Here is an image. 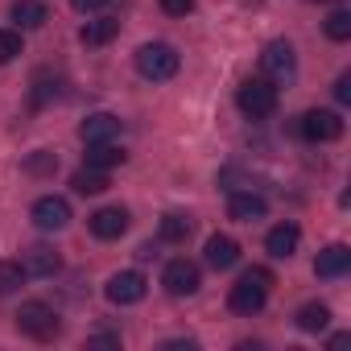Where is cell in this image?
Masks as SVG:
<instances>
[{"label":"cell","instance_id":"obj_22","mask_svg":"<svg viewBox=\"0 0 351 351\" xmlns=\"http://www.w3.org/2000/svg\"><path fill=\"white\" fill-rule=\"evenodd\" d=\"M157 236H161L165 244H186V236H191V219H186V215H165L161 228H157Z\"/></svg>","mask_w":351,"mask_h":351},{"label":"cell","instance_id":"obj_9","mask_svg":"<svg viewBox=\"0 0 351 351\" xmlns=\"http://www.w3.org/2000/svg\"><path fill=\"white\" fill-rule=\"evenodd\" d=\"M71 223V203L62 199V195H42L38 203H34V228H42V232H62Z\"/></svg>","mask_w":351,"mask_h":351},{"label":"cell","instance_id":"obj_17","mask_svg":"<svg viewBox=\"0 0 351 351\" xmlns=\"http://www.w3.org/2000/svg\"><path fill=\"white\" fill-rule=\"evenodd\" d=\"M9 17H13L21 29H42V25L50 21V9H46V0H13Z\"/></svg>","mask_w":351,"mask_h":351},{"label":"cell","instance_id":"obj_26","mask_svg":"<svg viewBox=\"0 0 351 351\" xmlns=\"http://www.w3.org/2000/svg\"><path fill=\"white\" fill-rule=\"evenodd\" d=\"M25 169H29V173H54V169H58V157H54V153H34V157L25 161Z\"/></svg>","mask_w":351,"mask_h":351},{"label":"cell","instance_id":"obj_24","mask_svg":"<svg viewBox=\"0 0 351 351\" xmlns=\"http://www.w3.org/2000/svg\"><path fill=\"white\" fill-rule=\"evenodd\" d=\"M322 29H326L330 42H347V38H351V13H347V9H335Z\"/></svg>","mask_w":351,"mask_h":351},{"label":"cell","instance_id":"obj_11","mask_svg":"<svg viewBox=\"0 0 351 351\" xmlns=\"http://www.w3.org/2000/svg\"><path fill=\"white\" fill-rule=\"evenodd\" d=\"M21 269H25V277H54L62 269V256L50 244H34L21 252Z\"/></svg>","mask_w":351,"mask_h":351},{"label":"cell","instance_id":"obj_25","mask_svg":"<svg viewBox=\"0 0 351 351\" xmlns=\"http://www.w3.org/2000/svg\"><path fill=\"white\" fill-rule=\"evenodd\" d=\"M21 54V34L17 29H0V62H13Z\"/></svg>","mask_w":351,"mask_h":351},{"label":"cell","instance_id":"obj_12","mask_svg":"<svg viewBox=\"0 0 351 351\" xmlns=\"http://www.w3.org/2000/svg\"><path fill=\"white\" fill-rule=\"evenodd\" d=\"M265 215H269V203L261 195H252V191H236L228 199V219H236V223H256Z\"/></svg>","mask_w":351,"mask_h":351},{"label":"cell","instance_id":"obj_6","mask_svg":"<svg viewBox=\"0 0 351 351\" xmlns=\"http://www.w3.org/2000/svg\"><path fill=\"white\" fill-rule=\"evenodd\" d=\"M302 136L306 141H314V145H326V141H339L343 136V116L339 112H330V108H310L306 116H302Z\"/></svg>","mask_w":351,"mask_h":351},{"label":"cell","instance_id":"obj_2","mask_svg":"<svg viewBox=\"0 0 351 351\" xmlns=\"http://www.w3.org/2000/svg\"><path fill=\"white\" fill-rule=\"evenodd\" d=\"M178 66H182V58H178V50H173L169 42H149V46L136 50V71H141L149 83L173 79V75H178Z\"/></svg>","mask_w":351,"mask_h":351},{"label":"cell","instance_id":"obj_19","mask_svg":"<svg viewBox=\"0 0 351 351\" xmlns=\"http://www.w3.org/2000/svg\"><path fill=\"white\" fill-rule=\"evenodd\" d=\"M293 322H298V330L318 335V330H326V326H330V306H322V302H306V306L293 314Z\"/></svg>","mask_w":351,"mask_h":351},{"label":"cell","instance_id":"obj_29","mask_svg":"<svg viewBox=\"0 0 351 351\" xmlns=\"http://www.w3.org/2000/svg\"><path fill=\"white\" fill-rule=\"evenodd\" d=\"M335 99L339 104H351V75H339L335 79Z\"/></svg>","mask_w":351,"mask_h":351},{"label":"cell","instance_id":"obj_13","mask_svg":"<svg viewBox=\"0 0 351 351\" xmlns=\"http://www.w3.org/2000/svg\"><path fill=\"white\" fill-rule=\"evenodd\" d=\"M298 244H302V228H298V223H277V228L265 236V248H269V256H277V261H289V256L298 252Z\"/></svg>","mask_w":351,"mask_h":351},{"label":"cell","instance_id":"obj_23","mask_svg":"<svg viewBox=\"0 0 351 351\" xmlns=\"http://www.w3.org/2000/svg\"><path fill=\"white\" fill-rule=\"evenodd\" d=\"M25 285V269L21 261H0V298H9Z\"/></svg>","mask_w":351,"mask_h":351},{"label":"cell","instance_id":"obj_4","mask_svg":"<svg viewBox=\"0 0 351 351\" xmlns=\"http://www.w3.org/2000/svg\"><path fill=\"white\" fill-rule=\"evenodd\" d=\"M236 104H240V112L248 120L273 116L277 112V87H273V79H244L240 91H236Z\"/></svg>","mask_w":351,"mask_h":351},{"label":"cell","instance_id":"obj_8","mask_svg":"<svg viewBox=\"0 0 351 351\" xmlns=\"http://www.w3.org/2000/svg\"><path fill=\"white\" fill-rule=\"evenodd\" d=\"M261 71H265V79H273V83L293 79V71H298V54H293V46H289V42H269L265 54H261Z\"/></svg>","mask_w":351,"mask_h":351},{"label":"cell","instance_id":"obj_3","mask_svg":"<svg viewBox=\"0 0 351 351\" xmlns=\"http://www.w3.org/2000/svg\"><path fill=\"white\" fill-rule=\"evenodd\" d=\"M17 330L29 335V339H38V343H50V339H58L62 322H58L54 306H46V302H21V310H17Z\"/></svg>","mask_w":351,"mask_h":351},{"label":"cell","instance_id":"obj_18","mask_svg":"<svg viewBox=\"0 0 351 351\" xmlns=\"http://www.w3.org/2000/svg\"><path fill=\"white\" fill-rule=\"evenodd\" d=\"M116 34H120V21H116V17H95V21H87V25L79 29V42H83V46H108Z\"/></svg>","mask_w":351,"mask_h":351},{"label":"cell","instance_id":"obj_20","mask_svg":"<svg viewBox=\"0 0 351 351\" xmlns=\"http://www.w3.org/2000/svg\"><path fill=\"white\" fill-rule=\"evenodd\" d=\"M71 186H75V195H104L112 182H108V169H95V165H83V169H75V178H71Z\"/></svg>","mask_w":351,"mask_h":351},{"label":"cell","instance_id":"obj_5","mask_svg":"<svg viewBox=\"0 0 351 351\" xmlns=\"http://www.w3.org/2000/svg\"><path fill=\"white\" fill-rule=\"evenodd\" d=\"M161 285H165V293H169V298H191V293H199L203 273H199V265H195V261L178 256V261H169V265H165Z\"/></svg>","mask_w":351,"mask_h":351},{"label":"cell","instance_id":"obj_14","mask_svg":"<svg viewBox=\"0 0 351 351\" xmlns=\"http://www.w3.org/2000/svg\"><path fill=\"white\" fill-rule=\"evenodd\" d=\"M203 256H207V265H211V269H219V273H223V269H232V265L240 261V244H236L232 236H219V232H215V236L207 240Z\"/></svg>","mask_w":351,"mask_h":351},{"label":"cell","instance_id":"obj_27","mask_svg":"<svg viewBox=\"0 0 351 351\" xmlns=\"http://www.w3.org/2000/svg\"><path fill=\"white\" fill-rule=\"evenodd\" d=\"M157 5H161L165 17H186V13L195 9V0H157Z\"/></svg>","mask_w":351,"mask_h":351},{"label":"cell","instance_id":"obj_21","mask_svg":"<svg viewBox=\"0 0 351 351\" xmlns=\"http://www.w3.org/2000/svg\"><path fill=\"white\" fill-rule=\"evenodd\" d=\"M124 149L120 145H112V141H99V145H87V165H95V169H112V165H124Z\"/></svg>","mask_w":351,"mask_h":351},{"label":"cell","instance_id":"obj_1","mask_svg":"<svg viewBox=\"0 0 351 351\" xmlns=\"http://www.w3.org/2000/svg\"><path fill=\"white\" fill-rule=\"evenodd\" d=\"M269 285H273V273H269V269H248V273L232 285V293H228L232 314H244V318L261 314L265 302H269Z\"/></svg>","mask_w":351,"mask_h":351},{"label":"cell","instance_id":"obj_10","mask_svg":"<svg viewBox=\"0 0 351 351\" xmlns=\"http://www.w3.org/2000/svg\"><path fill=\"white\" fill-rule=\"evenodd\" d=\"M87 228H91L95 240H120V236L128 232V211H124V207H99V211L87 219Z\"/></svg>","mask_w":351,"mask_h":351},{"label":"cell","instance_id":"obj_16","mask_svg":"<svg viewBox=\"0 0 351 351\" xmlns=\"http://www.w3.org/2000/svg\"><path fill=\"white\" fill-rule=\"evenodd\" d=\"M120 132V120L112 116V112H95V116H87L83 124H79V136L87 141V145H99V141H112Z\"/></svg>","mask_w":351,"mask_h":351},{"label":"cell","instance_id":"obj_7","mask_svg":"<svg viewBox=\"0 0 351 351\" xmlns=\"http://www.w3.org/2000/svg\"><path fill=\"white\" fill-rule=\"evenodd\" d=\"M145 289H149V281H145L136 269H124V273H112V277H108L104 298H108L112 306H136V302L145 298Z\"/></svg>","mask_w":351,"mask_h":351},{"label":"cell","instance_id":"obj_15","mask_svg":"<svg viewBox=\"0 0 351 351\" xmlns=\"http://www.w3.org/2000/svg\"><path fill=\"white\" fill-rule=\"evenodd\" d=\"M347 269H351V248H347V244H330V248H322L318 261H314V273L326 277V281H330V277H343Z\"/></svg>","mask_w":351,"mask_h":351},{"label":"cell","instance_id":"obj_28","mask_svg":"<svg viewBox=\"0 0 351 351\" xmlns=\"http://www.w3.org/2000/svg\"><path fill=\"white\" fill-rule=\"evenodd\" d=\"M71 5H75V13H104L112 0H71Z\"/></svg>","mask_w":351,"mask_h":351},{"label":"cell","instance_id":"obj_31","mask_svg":"<svg viewBox=\"0 0 351 351\" xmlns=\"http://www.w3.org/2000/svg\"><path fill=\"white\" fill-rule=\"evenodd\" d=\"M347 343H351V335H330V347H335V351H339V347H347Z\"/></svg>","mask_w":351,"mask_h":351},{"label":"cell","instance_id":"obj_30","mask_svg":"<svg viewBox=\"0 0 351 351\" xmlns=\"http://www.w3.org/2000/svg\"><path fill=\"white\" fill-rule=\"evenodd\" d=\"M91 343H95V347H116V343H120V339H116V335H95V339H91Z\"/></svg>","mask_w":351,"mask_h":351}]
</instances>
